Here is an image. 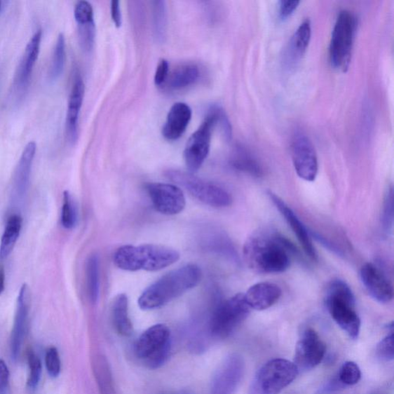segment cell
<instances>
[{"label": "cell", "instance_id": "6da1fadb", "mask_svg": "<svg viewBox=\"0 0 394 394\" xmlns=\"http://www.w3.org/2000/svg\"><path fill=\"white\" fill-rule=\"evenodd\" d=\"M296 250L283 236H254L243 247V257L250 269L259 273H280L290 266V254Z\"/></svg>", "mask_w": 394, "mask_h": 394}, {"label": "cell", "instance_id": "7a4b0ae2", "mask_svg": "<svg viewBox=\"0 0 394 394\" xmlns=\"http://www.w3.org/2000/svg\"><path fill=\"white\" fill-rule=\"evenodd\" d=\"M201 278V269L196 264L179 267L147 287L140 297L138 305L144 311L160 308L198 285Z\"/></svg>", "mask_w": 394, "mask_h": 394}, {"label": "cell", "instance_id": "3957f363", "mask_svg": "<svg viewBox=\"0 0 394 394\" xmlns=\"http://www.w3.org/2000/svg\"><path fill=\"white\" fill-rule=\"evenodd\" d=\"M179 257V252L175 249L156 244H141L118 248L114 255V262L123 271L153 272L175 264Z\"/></svg>", "mask_w": 394, "mask_h": 394}, {"label": "cell", "instance_id": "277c9868", "mask_svg": "<svg viewBox=\"0 0 394 394\" xmlns=\"http://www.w3.org/2000/svg\"><path fill=\"white\" fill-rule=\"evenodd\" d=\"M325 302L331 318L344 332L357 340L360 330V319L356 311V301L351 287L341 280L330 283Z\"/></svg>", "mask_w": 394, "mask_h": 394}, {"label": "cell", "instance_id": "5b68a950", "mask_svg": "<svg viewBox=\"0 0 394 394\" xmlns=\"http://www.w3.org/2000/svg\"><path fill=\"white\" fill-rule=\"evenodd\" d=\"M170 180L184 187L195 199L215 208L231 206L232 196L225 189L193 175V173L169 170L165 173Z\"/></svg>", "mask_w": 394, "mask_h": 394}, {"label": "cell", "instance_id": "8992f818", "mask_svg": "<svg viewBox=\"0 0 394 394\" xmlns=\"http://www.w3.org/2000/svg\"><path fill=\"white\" fill-rule=\"evenodd\" d=\"M298 374L293 362L280 358L271 360L258 370L248 394H279Z\"/></svg>", "mask_w": 394, "mask_h": 394}, {"label": "cell", "instance_id": "52a82bcc", "mask_svg": "<svg viewBox=\"0 0 394 394\" xmlns=\"http://www.w3.org/2000/svg\"><path fill=\"white\" fill-rule=\"evenodd\" d=\"M357 18L351 11L339 13L330 45V64L335 69L346 72L348 69L357 29Z\"/></svg>", "mask_w": 394, "mask_h": 394}, {"label": "cell", "instance_id": "ba28073f", "mask_svg": "<svg viewBox=\"0 0 394 394\" xmlns=\"http://www.w3.org/2000/svg\"><path fill=\"white\" fill-rule=\"evenodd\" d=\"M170 348V330L168 326L160 324L141 334L135 345V353L148 368L157 369L167 362Z\"/></svg>", "mask_w": 394, "mask_h": 394}, {"label": "cell", "instance_id": "9c48e42d", "mask_svg": "<svg viewBox=\"0 0 394 394\" xmlns=\"http://www.w3.org/2000/svg\"><path fill=\"white\" fill-rule=\"evenodd\" d=\"M250 307L243 294H236L220 304L210 321V333L217 339L229 337L245 320Z\"/></svg>", "mask_w": 394, "mask_h": 394}, {"label": "cell", "instance_id": "30bf717a", "mask_svg": "<svg viewBox=\"0 0 394 394\" xmlns=\"http://www.w3.org/2000/svg\"><path fill=\"white\" fill-rule=\"evenodd\" d=\"M218 106H212L201 127L187 141L184 159L190 172L198 171L210 153L212 133L217 125Z\"/></svg>", "mask_w": 394, "mask_h": 394}, {"label": "cell", "instance_id": "8fae6325", "mask_svg": "<svg viewBox=\"0 0 394 394\" xmlns=\"http://www.w3.org/2000/svg\"><path fill=\"white\" fill-rule=\"evenodd\" d=\"M245 372V362L238 353L228 356L219 366L210 384V394H233Z\"/></svg>", "mask_w": 394, "mask_h": 394}, {"label": "cell", "instance_id": "7c38bea8", "mask_svg": "<svg viewBox=\"0 0 394 394\" xmlns=\"http://www.w3.org/2000/svg\"><path fill=\"white\" fill-rule=\"evenodd\" d=\"M146 191L156 210L162 215H177L185 209V196L177 185L149 183L146 185Z\"/></svg>", "mask_w": 394, "mask_h": 394}, {"label": "cell", "instance_id": "4fadbf2b", "mask_svg": "<svg viewBox=\"0 0 394 394\" xmlns=\"http://www.w3.org/2000/svg\"><path fill=\"white\" fill-rule=\"evenodd\" d=\"M326 345L316 331L307 329L297 342L294 364L299 372H306L318 366L326 353Z\"/></svg>", "mask_w": 394, "mask_h": 394}, {"label": "cell", "instance_id": "5bb4252c", "mask_svg": "<svg viewBox=\"0 0 394 394\" xmlns=\"http://www.w3.org/2000/svg\"><path fill=\"white\" fill-rule=\"evenodd\" d=\"M292 161L299 177L313 182L318 172V160L311 140L303 133L297 134L292 143Z\"/></svg>", "mask_w": 394, "mask_h": 394}, {"label": "cell", "instance_id": "9a60e30c", "mask_svg": "<svg viewBox=\"0 0 394 394\" xmlns=\"http://www.w3.org/2000/svg\"><path fill=\"white\" fill-rule=\"evenodd\" d=\"M31 294L27 285H23L18 298L17 309L11 337V352L13 360L20 356L22 344L27 332L30 309Z\"/></svg>", "mask_w": 394, "mask_h": 394}, {"label": "cell", "instance_id": "2e32d148", "mask_svg": "<svg viewBox=\"0 0 394 394\" xmlns=\"http://www.w3.org/2000/svg\"><path fill=\"white\" fill-rule=\"evenodd\" d=\"M360 277L362 285L375 301L381 304L392 301L393 286L379 268L373 264H366L361 267Z\"/></svg>", "mask_w": 394, "mask_h": 394}, {"label": "cell", "instance_id": "e0dca14e", "mask_svg": "<svg viewBox=\"0 0 394 394\" xmlns=\"http://www.w3.org/2000/svg\"><path fill=\"white\" fill-rule=\"evenodd\" d=\"M42 36V30H36L26 46L25 53L22 55L14 77L13 88L17 93H21L26 90L27 88L39 52H41Z\"/></svg>", "mask_w": 394, "mask_h": 394}, {"label": "cell", "instance_id": "ac0fdd59", "mask_svg": "<svg viewBox=\"0 0 394 394\" xmlns=\"http://www.w3.org/2000/svg\"><path fill=\"white\" fill-rule=\"evenodd\" d=\"M269 196L276 208L280 212V215L285 217L287 223L297 236V240L305 251V253L313 261H317L318 257L316 250L313 246L311 236L307 231L301 220L299 219L295 212L288 205L283 201L278 195L269 193Z\"/></svg>", "mask_w": 394, "mask_h": 394}, {"label": "cell", "instance_id": "d6986e66", "mask_svg": "<svg viewBox=\"0 0 394 394\" xmlns=\"http://www.w3.org/2000/svg\"><path fill=\"white\" fill-rule=\"evenodd\" d=\"M85 84L80 74L75 76L71 89L66 117V133L69 143L75 144L78 139L79 116L83 106Z\"/></svg>", "mask_w": 394, "mask_h": 394}, {"label": "cell", "instance_id": "ffe728a7", "mask_svg": "<svg viewBox=\"0 0 394 394\" xmlns=\"http://www.w3.org/2000/svg\"><path fill=\"white\" fill-rule=\"evenodd\" d=\"M36 152V144L34 141L29 142L23 149L15 168L13 179V194L17 201L22 200L27 192Z\"/></svg>", "mask_w": 394, "mask_h": 394}, {"label": "cell", "instance_id": "44dd1931", "mask_svg": "<svg viewBox=\"0 0 394 394\" xmlns=\"http://www.w3.org/2000/svg\"><path fill=\"white\" fill-rule=\"evenodd\" d=\"M282 295L280 287L273 283L262 282L251 286L244 294L250 309L264 311L279 301Z\"/></svg>", "mask_w": 394, "mask_h": 394}, {"label": "cell", "instance_id": "7402d4cb", "mask_svg": "<svg viewBox=\"0 0 394 394\" xmlns=\"http://www.w3.org/2000/svg\"><path fill=\"white\" fill-rule=\"evenodd\" d=\"M192 110L184 102H177L170 109L162 130L163 136L168 140H177L183 135L190 123Z\"/></svg>", "mask_w": 394, "mask_h": 394}, {"label": "cell", "instance_id": "603a6c76", "mask_svg": "<svg viewBox=\"0 0 394 394\" xmlns=\"http://www.w3.org/2000/svg\"><path fill=\"white\" fill-rule=\"evenodd\" d=\"M112 320L117 333L129 337L133 333V325L129 315L128 297L125 294H118L112 306Z\"/></svg>", "mask_w": 394, "mask_h": 394}, {"label": "cell", "instance_id": "cb8c5ba5", "mask_svg": "<svg viewBox=\"0 0 394 394\" xmlns=\"http://www.w3.org/2000/svg\"><path fill=\"white\" fill-rule=\"evenodd\" d=\"M200 77V70L194 64H183L169 74L165 86L170 90H179L194 84Z\"/></svg>", "mask_w": 394, "mask_h": 394}, {"label": "cell", "instance_id": "d4e9b609", "mask_svg": "<svg viewBox=\"0 0 394 394\" xmlns=\"http://www.w3.org/2000/svg\"><path fill=\"white\" fill-rule=\"evenodd\" d=\"M22 219L18 215H13L7 220L4 232L0 241V259H5L11 255L17 243L22 230Z\"/></svg>", "mask_w": 394, "mask_h": 394}, {"label": "cell", "instance_id": "484cf974", "mask_svg": "<svg viewBox=\"0 0 394 394\" xmlns=\"http://www.w3.org/2000/svg\"><path fill=\"white\" fill-rule=\"evenodd\" d=\"M311 39V23L304 20L295 31L290 43L289 57L292 60L301 58L307 50Z\"/></svg>", "mask_w": 394, "mask_h": 394}, {"label": "cell", "instance_id": "4316f807", "mask_svg": "<svg viewBox=\"0 0 394 394\" xmlns=\"http://www.w3.org/2000/svg\"><path fill=\"white\" fill-rule=\"evenodd\" d=\"M233 168L250 175L259 177L262 175L261 165L252 156L245 148L242 147H236L231 160Z\"/></svg>", "mask_w": 394, "mask_h": 394}, {"label": "cell", "instance_id": "83f0119b", "mask_svg": "<svg viewBox=\"0 0 394 394\" xmlns=\"http://www.w3.org/2000/svg\"><path fill=\"white\" fill-rule=\"evenodd\" d=\"M86 286L92 303H96L100 295V266L97 255L90 256L86 266Z\"/></svg>", "mask_w": 394, "mask_h": 394}, {"label": "cell", "instance_id": "f1b7e54d", "mask_svg": "<svg viewBox=\"0 0 394 394\" xmlns=\"http://www.w3.org/2000/svg\"><path fill=\"white\" fill-rule=\"evenodd\" d=\"M66 39L64 34H60L55 44L50 76L52 81H57L64 72L66 62Z\"/></svg>", "mask_w": 394, "mask_h": 394}, {"label": "cell", "instance_id": "f546056e", "mask_svg": "<svg viewBox=\"0 0 394 394\" xmlns=\"http://www.w3.org/2000/svg\"><path fill=\"white\" fill-rule=\"evenodd\" d=\"M153 4V26L156 41L164 42L167 34L168 14L167 6L164 1H154Z\"/></svg>", "mask_w": 394, "mask_h": 394}, {"label": "cell", "instance_id": "4dcf8cb0", "mask_svg": "<svg viewBox=\"0 0 394 394\" xmlns=\"http://www.w3.org/2000/svg\"><path fill=\"white\" fill-rule=\"evenodd\" d=\"M78 220V211L72 194L66 191L62 196L61 224L67 230H72Z\"/></svg>", "mask_w": 394, "mask_h": 394}, {"label": "cell", "instance_id": "1f68e13d", "mask_svg": "<svg viewBox=\"0 0 394 394\" xmlns=\"http://www.w3.org/2000/svg\"><path fill=\"white\" fill-rule=\"evenodd\" d=\"M28 365L29 374L27 385L31 390H35L41 381L42 374V362L41 359L33 351H30L28 353Z\"/></svg>", "mask_w": 394, "mask_h": 394}, {"label": "cell", "instance_id": "d6a6232c", "mask_svg": "<svg viewBox=\"0 0 394 394\" xmlns=\"http://www.w3.org/2000/svg\"><path fill=\"white\" fill-rule=\"evenodd\" d=\"M360 377L361 372L359 366L352 361L346 362L339 373V379L344 385H355L360 380Z\"/></svg>", "mask_w": 394, "mask_h": 394}, {"label": "cell", "instance_id": "836d02e7", "mask_svg": "<svg viewBox=\"0 0 394 394\" xmlns=\"http://www.w3.org/2000/svg\"><path fill=\"white\" fill-rule=\"evenodd\" d=\"M79 39L83 50L89 52L93 49L95 41V22L78 26Z\"/></svg>", "mask_w": 394, "mask_h": 394}, {"label": "cell", "instance_id": "e575fe53", "mask_svg": "<svg viewBox=\"0 0 394 394\" xmlns=\"http://www.w3.org/2000/svg\"><path fill=\"white\" fill-rule=\"evenodd\" d=\"M74 18L78 26L94 22L92 5L89 2L79 1L74 8Z\"/></svg>", "mask_w": 394, "mask_h": 394}, {"label": "cell", "instance_id": "d590c367", "mask_svg": "<svg viewBox=\"0 0 394 394\" xmlns=\"http://www.w3.org/2000/svg\"><path fill=\"white\" fill-rule=\"evenodd\" d=\"M393 222V189H388L386 193L383 204V210L382 216V223L383 229L386 232H390L392 230Z\"/></svg>", "mask_w": 394, "mask_h": 394}, {"label": "cell", "instance_id": "8d00e7d4", "mask_svg": "<svg viewBox=\"0 0 394 394\" xmlns=\"http://www.w3.org/2000/svg\"><path fill=\"white\" fill-rule=\"evenodd\" d=\"M45 360L47 372L53 378L57 377L61 370V361L57 349L52 346L47 350Z\"/></svg>", "mask_w": 394, "mask_h": 394}, {"label": "cell", "instance_id": "74e56055", "mask_svg": "<svg viewBox=\"0 0 394 394\" xmlns=\"http://www.w3.org/2000/svg\"><path fill=\"white\" fill-rule=\"evenodd\" d=\"M376 357L382 361L388 362L393 360V334L391 333L386 337L379 344L376 349Z\"/></svg>", "mask_w": 394, "mask_h": 394}, {"label": "cell", "instance_id": "f35d334b", "mask_svg": "<svg viewBox=\"0 0 394 394\" xmlns=\"http://www.w3.org/2000/svg\"><path fill=\"white\" fill-rule=\"evenodd\" d=\"M170 74L169 62L165 60H162L158 66H157L155 76L154 83L156 86H161L167 81Z\"/></svg>", "mask_w": 394, "mask_h": 394}, {"label": "cell", "instance_id": "ab89813d", "mask_svg": "<svg viewBox=\"0 0 394 394\" xmlns=\"http://www.w3.org/2000/svg\"><path fill=\"white\" fill-rule=\"evenodd\" d=\"M299 3L298 0H282L279 8L280 17L282 19L290 17L297 10Z\"/></svg>", "mask_w": 394, "mask_h": 394}, {"label": "cell", "instance_id": "60d3db41", "mask_svg": "<svg viewBox=\"0 0 394 394\" xmlns=\"http://www.w3.org/2000/svg\"><path fill=\"white\" fill-rule=\"evenodd\" d=\"M10 372L6 362L0 359V394H6L9 386Z\"/></svg>", "mask_w": 394, "mask_h": 394}, {"label": "cell", "instance_id": "b9f144b4", "mask_svg": "<svg viewBox=\"0 0 394 394\" xmlns=\"http://www.w3.org/2000/svg\"><path fill=\"white\" fill-rule=\"evenodd\" d=\"M110 11H111V18L115 26L119 28L122 25V15L119 1H112L110 6Z\"/></svg>", "mask_w": 394, "mask_h": 394}, {"label": "cell", "instance_id": "7bdbcfd3", "mask_svg": "<svg viewBox=\"0 0 394 394\" xmlns=\"http://www.w3.org/2000/svg\"><path fill=\"white\" fill-rule=\"evenodd\" d=\"M6 272L3 265H0V295H2L5 290Z\"/></svg>", "mask_w": 394, "mask_h": 394}, {"label": "cell", "instance_id": "ee69618b", "mask_svg": "<svg viewBox=\"0 0 394 394\" xmlns=\"http://www.w3.org/2000/svg\"><path fill=\"white\" fill-rule=\"evenodd\" d=\"M178 394H190V393H178Z\"/></svg>", "mask_w": 394, "mask_h": 394}, {"label": "cell", "instance_id": "f6af8a7d", "mask_svg": "<svg viewBox=\"0 0 394 394\" xmlns=\"http://www.w3.org/2000/svg\"><path fill=\"white\" fill-rule=\"evenodd\" d=\"M1 5H2V3L0 2V10H1Z\"/></svg>", "mask_w": 394, "mask_h": 394}]
</instances>
